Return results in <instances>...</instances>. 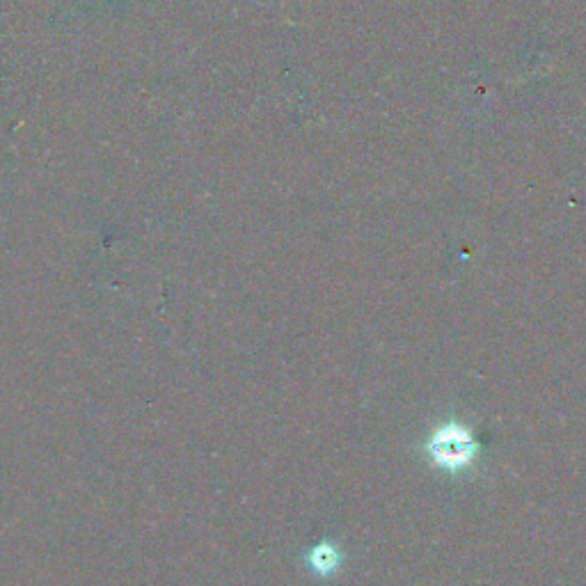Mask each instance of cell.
Masks as SVG:
<instances>
[{
  "mask_svg": "<svg viewBox=\"0 0 586 586\" xmlns=\"http://www.w3.org/2000/svg\"><path fill=\"white\" fill-rule=\"evenodd\" d=\"M426 451L440 470L461 472L474 463L479 454V442L472 438V433L463 424L449 422L433 431L429 442H426Z\"/></svg>",
  "mask_w": 586,
  "mask_h": 586,
  "instance_id": "cell-1",
  "label": "cell"
},
{
  "mask_svg": "<svg viewBox=\"0 0 586 586\" xmlns=\"http://www.w3.org/2000/svg\"><path fill=\"white\" fill-rule=\"evenodd\" d=\"M342 564V552H339L335 545L323 541L319 545H314L312 552L307 554V566L312 568V573L328 577L335 573V570Z\"/></svg>",
  "mask_w": 586,
  "mask_h": 586,
  "instance_id": "cell-2",
  "label": "cell"
}]
</instances>
